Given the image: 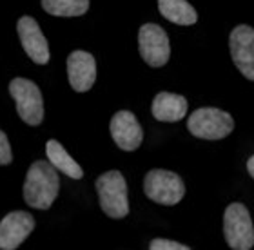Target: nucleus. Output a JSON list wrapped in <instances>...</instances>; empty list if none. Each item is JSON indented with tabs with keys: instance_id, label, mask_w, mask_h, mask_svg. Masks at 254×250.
Instances as JSON below:
<instances>
[{
	"instance_id": "1",
	"label": "nucleus",
	"mask_w": 254,
	"mask_h": 250,
	"mask_svg": "<svg viewBox=\"0 0 254 250\" xmlns=\"http://www.w3.org/2000/svg\"><path fill=\"white\" fill-rule=\"evenodd\" d=\"M60 191L59 172L51 161L38 160L27 170L24 181V200L29 207L48 210Z\"/></svg>"
},
{
	"instance_id": "2",
	"label": "nucleus",
	"mask_w": 254,
	"mask_h": 250,
	"mask_svg": "<svg viewBox=\"0 0 254 250\" xmlns=\"http://www.w3.org/2000/svg\"><path fill=\"white\" fill-rule=\"evenodd\" d=\"M100 207L106 216L113 219H122L129 214V201H127V183L122 172L109 170L98 176L95 183Z\"/></svg>"
},
{
	"instance_id": "3",
	"label": "nucleus",
	"mask_w": 254,
	"mask_h": 250,
	"mask_svg": "<svg viewBox=\"0 0 254 250\" xmlns=\"http://www.w3.org/2000/svg\"><path fill=\"white\" fill-rule=\"evenodd\" d=\"M187 129L194 138L222 140L233 133L234 120L227 111L216 107H201L189 116Z\"/></svg>"
},
{
	"instance_id": "4",
	"label": "nucleus",
	"mask_w": 254,
	"mask_h": 250,
	"mask_svg": "<svg viewBox=\"0 0 254 250\" xmlns=\"http://www.w3.org/2000/svg\"><path fill=\"white\" fill-rule=\"evenodd\" d=\"M143 192L154 203L176 205L186 196V185L176 172L165 169H153L143 178Z\"/></svg>"
},
{
	"instance_id": "5",
	"label": "nucleus",
	"mask_w": 254,
	"mask_h": 250,
	"mask_svg": "<svg viewBox=\"0 0 254 250\" xmlns=\"http://www.w3.org/2000/svg\"><path fill=\"white\" fill-rule=\"evenodd\" d=\"M223 236L234 250H249L254 247V225L244 203H231L223 214Z\"/></svg>"
},
{
	"instance_id": "6",
	"label": "nucleus",
	"mask_w": 254,
	"mask_h": 250,
	"mask_svg": "<svg viewBox=\"0 0 254 250\" xmlns=\"http://www.w3.org/2000/svg\"><path fill=\"white\" fill-rule=\"evenodd\" d=\"M9 95L16 103L18 116L27 125H40L44 120V100L42 93L35 82L27 78H15L9 84Z\"/></svg>"
},
{
	"instance_id": "7",
	"label": "nucleus",
	"mask_w": 254,
	"mask_h": 250,
	"mask_svg": "<svg viewBox=\"0 0 254 250\" xmlns=\"http://www.w3.org/2000/svg\"><path fill=\"white\" fill-rule=\"evenodd\" d=\"M138 49L143 62L151 67H162L169 62V37L158 24H143L138 31Z\"/></svg>"
},
{
	"instance_id": "8",
	"label": "nucleus",
	"mask_w": 254,
	"mask_h": 250,
	"mask_svg": "<svg viewBox=\"0 0 254 250\" xmlns=\"http://www.w3.org/2000/svg\"><path fill=\"white\" fill-rule=\"evenodd\" d=\"M229 49L240 73L254 82V27L245 24L234 27L229 35Z\"/></svg>"
},
{
	"instance_id": "9",
	"label": "nucleus",
	"mask_w": 254,
	"mask_h": 250,
	"mask_svg": "<svg viewBox=\"0 0 254 250\" xmlns=\"http://www.w3.org/2000/svg\"><path fill=\"white\" fill-rule=\"evenodd\" d=\"M16 31L26 54L38 65H46L49 62V44L40 31L37 20L31 16H22L16 22Z\"/></svg>"
},
{
	"instance_id": "10",
	"label": "nucleus",
	"mask_w": 254,
	"mask_h": 250,
	"mask_svg": "<svg viewBox=\"0 0 254 250\" xmlns=\"http://www.w3.org/2000/svg\"><path fill=\"white\" fill-rule=\"evenodd\" d=\"M35 229V218L29 212L15 210L0 221V250H15Z\"/></svg>"
},
{
	"instance_id": "11",
	"label": "nucleus",
	"mask_w": 254,
	"mask_h": 250,
	"mask_svg": "<svg viewBox=\"0 0 254 250\" xmlns=\"http://www.w3.org/2000/svg\"><path fill=\"white\" fill-rule=\"evenodd\" d=\"M109 129H111V136L115 140V144L122 150L131 152L142 145L143 131L138 123L136 116L131 111H118L111 118Z\"/></svg>"
},
{
	"instance_id": "12",
	"label": "nucleus",
	"mask_w": 254,
	"mask_h": 250,
	"mask_svg": "<svg viewBox=\"0 0 254 250\" xmlns=\"http://www.w3.org/2000/svg\"><path fill=\"white\" fill-rule=\"evenodd\" d=\"M67 78L76 93L89 91L96 80L95 56L87 51H73L67 56Z\"/></svg>"
},
{
	"instance_id": "13",
	"label": "nucleus",
	"mask_w": 254,
	"mask_h": 250,
	"mask_svg": "<svg viewBox=\"0 0 254 250\" xmlns=\"http://www.w3.org/2000/svg\"><path fill=\"white\" fill-rule=\"evenodd\" d=\"M151 112L158 122H167L175 123L180 122L182 118L187 114V100L182 95H175V93H167L162 91L154 96L153 105H151Z\"/></svg>"
},
{
	"instance_id": "14",
	"label": "nucleus",
	"mask_w": 254,
	"mask_h": 250,
	"mask_svg": "<svg viewBox=\"0 0 254 250\" xmlns=\"http://www.w3.org/2000/svg\"><path fill=\"white\" fill-rule=\"evenodd\" d=\"M46 154H48V160L53 163L55 169L62 174L69 176L71 180H80L84 176L82 167L67 154V150L64 149L62 144H59L57 140H49L46 144Z\"/></svg>"
},
{
	"instance_id": "15",
	"label": "nucleus",
	"mask_w": 254,
	"mask_h": 250,
	"mask_svg": "<svg viewBox=\"0 0 254 250\" xmlns=\"http://www.w3.org/2000/svg\"><path fill=\"white\" fill-rule=\"evenodd\" d=\"M158 9L176 26H192L198 20V13L187 0H158Z\"/></svg>"
},
{
	"instance_id": "16",
	"label": "nucleus",
	"mask_w": 254,
	"mask_h": 250,
	"mask_svg": "<svg viewBox=\"0 0 254 250\" xmlns=\"http://www.w3.org/2000/svg\"><path fill=\"white\" fill-rule=\"evenodd\" d=\"M42 7L53 16H80L89 9V0H42Z\"/></svg>"
},
{
	"instance_id": "17",
	"label": "nucleus",
	"mask_w": 254,
	"mask_h": 250,
	"mask_svg": "<svg viewBox=\"0 0 254 250\" xmlns=\"http://www.w3.org/2000/svg\"><path fill=\"white\" fill-rule=\"evenodd\" d=\"M149 249L151 250H189V245H182L178 241H171V240H153L149 243Z\"/></svg>"
},
{
	"instance_id": "18",
	"label": "nucleus",
	"mask_w": 254,
	"mask_h": 250,
	"mask_svg": "<svg viewBox=\"0 0 254 250\" xmlns=\"http://www.w3.org/2000/svg\"><path fill=\"white\" fill-rule=\"evenodd\" d=\"M11 160H13L11 145L7 142V136L4 134V131H0V165H9Z\"/></svg>"
},
{
	"instance_id": "19",
	"label": "nucleus",
	"mask_w": 254,
	"mask_h": 250,
	"mask_svg": "<svg viewBox=\"0 0 254 250\" xmlns=\"http://www.w3.org/2000/svg\"><path fill=\"white\" fill-rule=\"evenodd\" d=\"M247 172L251 174V178L254 180V154L247 160Z\"/></svg>"
}]
</instances>
